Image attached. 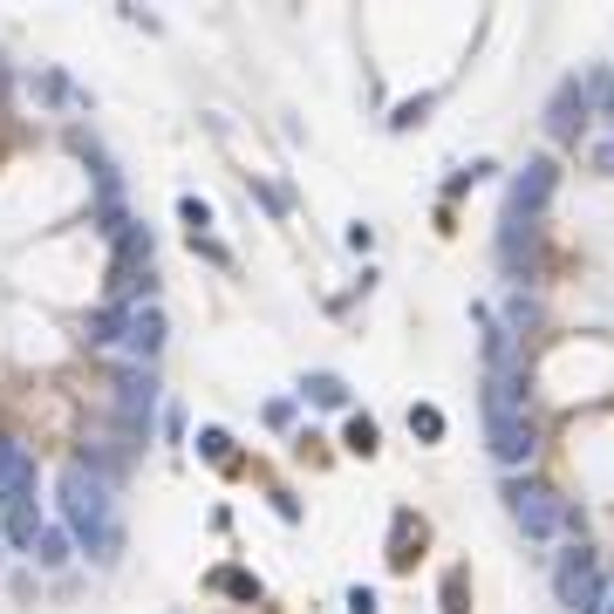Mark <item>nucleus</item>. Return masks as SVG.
I'll return each mask as SVG.
<instances>
[{
    "label": "nucleus",
    "instance_id": "obj_1",
    "mask_svg": "<svg viewBox=\"0 0 614 614\" xmlns=\"http://www.w3.org/2000/svg\"><path fill=\"white\" fill-rule=\"evenodd\" d=\"M56 505H62L69 540L83 547L96 567H116V553H123V519H116L110 478H96L89 465H62V471H56Z\"/></svg>",
    "mask_w": 614,
    "mask_h": 614
},
{
    "label": "nucleus",
    "instance_id": "obj_2",
    "mask_svg": "<svg viewBox=\"0 0 614 614\" xmlns=\"http://www.w3.org/2000/svg\"><path fill=\"white\" fill-rule=\"evenodd\" d=\"M41 465H35V451L28 444H14L8 430H0V532H8V547L14 553H35L41 540Z\"/></svg>",
    "mask_w": 614,
    "mask_h": 614
},
{
    "label": "nucleus",
    "instance_id": "obj_3",
    "mask_svg": "<svg viewBox=\"0 0 614 614\" xmlns=\"http://www.w3.org/2000/svg\"><path fill=\"white\" fill-rule=\"evenodd\" d=\"M553 594H560V607L567 614H607V580H601V560H594V547H567L553 560Z\"/></svg>",
    "mask_w": 614,
    "mask_h": 614
},
{
    "label": "nucleus",
    "instance_id": "obj_4",
    "mask_svg": "<svg viewBox=\"0 0 614 614\" xmlns=\"http://www.w3.org/2000/svg\"><path fill=\"white\" fill-rule=\"evenodd\" d=\"M110 390H116V417H123V430H131V438H150V430H158V417H164V382H158V369L116 363Z\"/></svg>",
    "mask_w": 614,
    "mask_h": 614
},
{
    "label": "nucleus",
    "instance_id": "obj_5",
    "mask_svg": "<svg viewBox=\"0 0 614 614\" xmlns=\"http://www.w3.org/2000/svg\"><path fill=\"white\" fill-rule=\"evenodd\" d=\"M505 512H512V526H519L526 532V540H553V532H560V492H553V484H540V478H505Z\"/></svg>",
    "mask_w": 614,
    "mask_h": 614
},
{
    "label": "nucleus",
    "instance_id": "obj_6",
    "mask_svg": "<svg viewBox=\"0 0 614 614\" xmlns=\"http://www.w3.org/2000/svg\"><path fill=\"white\" fill-rule=\"evenodd\" d=\"M553 192H560V164L553 158H526L519 171H512V185H505V219H540L547 205H553Z\"/></svg>",
    "mask_w": 614,
    "mask_h": 614
},
{
    "label": "nucleus",
    "instance_id": "obj_7",
    "mask_svg": "<svg viewBox=\"0 0 614 614\" xmlns=\"http://www.w3.org/2000/svg\"><path fill=\"white\" fill-rule=\"evenodd\" d=\"M171 342V321H164V307L150 300V307H123V363H158Z\"/></svg>",
    "mask_w": 614,
    "mask_h": 614
},
{
    "label": "nucleus",
    "instance_id": "obj_8",
    "mask_svg": "<svg viewBox=\"0 0 614 614\" xmlns=\"http://www.w3.org/2000/svg\"><path fill=\"white\" fill-rule=\"evenodd\" d=\"M587 83L580 75H560L553 83V96H547V137L553 144H580V131H587Z\"/></svg>",
    "mask_w": 614,
    "mask_h": 614
},
{
    "label": "nucleus",
    "instance_id": "obj_9",
    "mask_svg": "<svg viewBox=\"0 0 614 614\" xmlns=\"http://www.w3.org/2000/svg\"><path fill=\"white\" fill-rule=\"evenodd\" d=\"M484 451H492L505 471H519L526 457L540 451V438H532V417H484Z\"/></svg>",
    "mask_w": 614,
    "mask_h": 614
},
{
    "label": "nucleus",
    "instance_id": "obj_10",
    "mask_svg": "<svg viewBox=\"0 0 614 614\" xmlns=\"http://www.w3.org/2000/svg\"><path fill=\"white\" fill-rule=\"evenodd\" d=\"M300 403H321V409H348V382L335 369H307L300 376Z\"/></svg>",
    "mask_w": 614,
    "mask_h": 614
},
{
    "label": "nucleus",
    "instance_id": "obj_11",
    "mask_svg": "<svg viewBox=\"0 0 614 614\" xmlns=\"http://www.w3.org/2000/svg\"><path fill=\"white\" fill-rule=\"evenodd\" d=\"M205 587H212V594H225V601H260V574H246V567H212L205 574Z\"/></svg>",
    "mask_w": 614,
    "mask_h": 614
},
{
    "label": "nucleus",
    "instance_id": "obj_12",
    "mask_svg": "<svg viewBox=\"0 0 614 614\" xmlns=\"http://www.w3.org/2000/svg\"><path fill=\"white\" fill-rule=\"evenodd\" d=\"M69 560H75V540H69V526H41V540H35V567L62 574Z\"/></svg>",
    "mask_w": 614,
    "mask_h": 614
},
{
    "label": "nucleus",
    "instance_id": "obj_13",
    "mask_svg": "<svg viewBox=\"0 0 614 614\" xmlns=\"http://www.w3.org/2000/svg\"><path fill=\"white\" fill-rule=\"evenodd\" d=\"M342 451H348V457H376V451H382V430H376L369 409H355V417L342 423Z\"/></svg>",
    "mask_w": 614,
    "mask_h": 614
},
{
    "label": "nucleus",
    "instance_id": "obj_14",
    "mask_svg": "<svg viewBox=\"0 0 614 614\" xmlns=\"http://www.w3.org/2000/svg\"><path fill=\"white\" fill-rule=\"evenodd\" d=\"M83 342L89 348H123V307H96L83 321Z\"/></svg>",
    "mask_w": 614,
    "mask_h": 614
},
{
    "label": "nucleus",
    "instance_id": "obj_15",
    "mask_svg": "<svg viewBox=\"0 0 614 614\" xmlns=\"http://www.w3.org/2000/svg\"><path fill=\"white\" fill-rule=\"evenodd\" d=\"M580 83H587V110H601V123L614 131V69H587Z\"/></svg>",
    "mask_w": 614,
    "mask_h": 614
},
{
    "label": "nucleus",
    "instance_id": "obj_16",
    "mask_svg": "<svg viewBox=\"0 0 614 614\" xmlns=\"http://www.w3.org/2000/svg\"><path fill=\"white\" fill-rule=\"evenodd\" d=\"M444 409L438 403H409V438H417V444H444Z\"/></svg>",
    "mask_w": 614,
    "mask_h": 614
},
{
    "label": "nucleus",
    "instance_id": "obj_17",
    "mask_svg": "<svg viewBox=\"0 0 614 614\" xmlns=\"http://www.w3.org/2000/svg\"><path fill=\"white\" fill-rule=\"evenodd\" d=\"M430 110H438V89H423V96H403L396 110H390V131H417V123H430Z\"/></svg>",
    "mask_w": 614,
    "mask_h": 614
},
{
    "label": "nucleus",
    "instance_id": "obj_18",
    "mask_svg": "<svg viewBox=\"0 0 614 614\" xmlns=\"http://www.w3.org/2000/svg\"><path fill=\"white\" fill-rule=\"evenodd\" d=\"M192 444H198V457H205V465H233V430H219V423H205V430H198V438H192Z\"/></svg>",
    "mask_w": 614,
    "mask_h": 614
},
{
    "label": "nucleus",
    "instance_id": "obj_19",
    "mask_svg": "<svg viewBox=\"0 0 614 614\" xmlns=\"http://www.w3.org/2000/svg\"><path fill=\"white\" fill-rule=\"evenodd\" d=\"M492 171H499L492 158H471V164H457V171L444 177V198H465V192H471V185H484V177H492Z\"/></svg>",
    "mask_w": 614,
    "mask_h": 614
},
{
    "label": "nucleus",
    "instance_id": "obj_20",
    "mask_svg": "<svg viewBox=\"0 0 614 614\" xmlns=\"http://www.w3.org/2000/svg\"><path fill=\"white\" fill-rule=\"evenodd\" d=\"M177 219L192 225V240H205V233H212V205H205L198 192H185V198H177Z\"/></svg>",
    "mask_w": 614,
    "mask_h": 614
},
{
    "label": "nucleus",
    "instance_id": "obj_21",
    "mask_svg": "<svg viewBox=\"0 0 614 614\" xmlns=\"http://www.w3.org/2000/svg\"><path fill=\"white\" fill-rule=\"evenodd\" d=\"M35 89H41L48 102H89V96H83V89H75V83H69V75H62V69H48V75H35Z\"/></svg>",
    "mask_w": 614,
    "mask_h": 614
},
{
    "label": "nucleus",
    "instance_id": "obj_22",
    "mask_svg": "<svg viewBox=\"0 0 614 614\" xmlns=\"http://www.w3.org/2000/svg\"><path fill=\"white\" fill-rule=\"evenodd\" d=\"M532 321H540V307H532L526 294H512V300H505V335H512V342H519V335H526V328H532Z\"/></svg>",
    "mask_w": 614,
    "mask_h": 614
},
{
    "label": "nucleus",
    "instance_id": "obj_23",
    "mask_svg": "<svg viewBox=\"0 0 614 614\" xmlns=\"http://www.w3.org/2000/svg\"><path fill=\"white\" fill-rule=\"evenodd\" d=\"M253 198H260L273 219H287V205H294V192L287 185H267V177H253Z\"/></svg>",
    "mask_w": 614,
    "mask_h": 614
},
{
    "label": "nucleus",
    "instance_id": "obj_24",
    "mask_svg": "<svg viewBox=\"0 0 614 614\" xmlns=\"http://www.w3.org/2000/svg\"><path fill=\"white\" fill-rule=\"evenodd\" d=\"M465 580H471L465 567H451V574H444V614H471V607H465Z\"/></svg>",
    "mask_w": 614,
    "mask_h": 614
},
{
    "label": "nucleus",
    "instance_id": "obj_25",
    "mask_svg": "<svg viewBox=\"0 0 614 614\" xmlns=\"http://www.w3.org/2000/svg\"><path fill=\"white\" fill-rule=\"evenodd\" d=\"M587 158H594V171H601V177H614V131H607V137H594V150H587Z\"/></svg>",
    "mask_w": 614,
    "mask_h": 614
},
{
    "label": "nucleus",
    "instance_id": "obj_26",
    "mask_svg": "<svg viewBox=\"0 0 614 614\" xmlns=\"http://www.w3.org/2000/svg\"><path fill=\"white\" fill-rule=\"evenodd\" d=\"M267 423L287 430V423H294V396H273V403H267Z\"/></svg>",
    "mask_w": 614,
    "mask_h": 614
},
{
    "label": "nucleus",
    "instance_id": "obj_27",
    "mask_svg": "<svg viewBox=\"0 0 614 614\" xmlns=\"http://www.w3.org/2000/svg\"><path fill=\"white\" fill-rule=\"evenodd\" d=\"M192 253H205V260H212V267H225V260H233V253H225L212 233H205V240H192Z\"/></svg>",
    "mask_w": 614,
    "mask_h": 614
},
{
    "label": "nucleus",
    "instance_id": "obj_28",
    "mask_svg": "<svg viewBox=\"0 0 614 614\" xmlns=\"http://www.w3.org/2000/svg\"><path fill=\"white\" fill-rule=\"evenodd\" d=\"M369 246H376V225L355 219V225H348V253H369Z\"/></svg>",
    "mask_w": 614,
    "mask_h": 614
},
{
    "label": "nucleus",
    "instance_id": "obj_29",
    "mask_svg": "<svg viewBox=\"0 0 614 614\" xmlns=\"http://www.w3.org/2000/svg\"><path fill=\"white\" fill-rule=\"evenodd\" d=\"M348 614H382V607H376L369 587H348Z\"/></svg>",
    "mask_w": 614,
    "mask_h": 614
},
{
    "label": "nucleus",
    "instance_id": "obj_30",
    "mask_svg": "<svg viewBox=\"0 0 614 614\" xmlns=\"http://www.w3.org/2000/svg\"><path fill=\"white\" fill-rule=\"evenodd\" d=\"M273 512H280V519L294 526V519H300V499H294V492H273Z\"/></svg>",
    "mask_w": 614,
    "mask_h": 614
},
{
    "label": "nucleus",
    "instance_id": "obj_31",
    "mask_svg": "<svg viewBox=\"0 0 614 614\" xmlns=\"http://www.w3.org/2000/svg\"><path fill=\"white\" fill-rule=\"evenodd\" d=\"M8 89H14V83H8V62H0V102H8Z\"/></svg>",
    "mask_w": 614,
    "mask_h": 614
},
{
    "label": "nucleus",
    "instance_id": "obj_32",
    "mask_svg": "<svg viewBox=\"0 0 614 614\" xmlns=\"http://www.w3.org/2000/svg\"><path fill=\"white\" fill-rule=\"evenodd\" d=\"M0 560H8V547H0Z\"/></svg>",
    "mask_w": 614,
    "mask_h": 614
}]
</instances>
